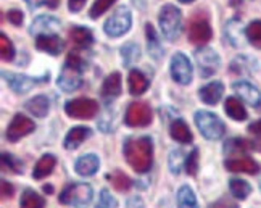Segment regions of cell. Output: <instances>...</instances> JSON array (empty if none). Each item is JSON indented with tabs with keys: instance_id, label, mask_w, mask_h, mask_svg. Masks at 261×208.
<instances>
[{
	"instance_id": "1",
	"label": "cell",
	"mask_w": 261,
	"mask_h": 208,
	"mask_svg": "<svg viewBox=\"0 0 261 208\" xmlns=\"http://www.w3.org/2000/svg\"><path fill=\"white\" fill-rule=\"evenodd\" d=\"M124 157L129 166L133 168L134 171L147 173L150 168H152V162H153L152 139L147 136L129 139L124 144Z\"/></svg>"
},
{
	"instance_id": "2",
	"label": "cell",
	"mask_w": 261,
	"mask_h": 208,
	"mask_svg": "<svg viewBox=\"0 0 261 208\" xmlns=\"http://www.w3.org/2000/svg\"><path fill=\"white\" fill-rule=\"evenodd\" d=\"M86 68V63L83 60V57L79 55L77 50L69 52L66 57L65 66L62 69L58 77V87L65 92H73L76 89L81 87L83 84V69Z\"/></svg>"
},
{
	"instance_id": "3",
	"label": "cell",
	"mask_w": 261,
	"mask_h": 208,
	"mask_svg": "<svg viewBox=\"0 0 261 208\" xmlns=\"http://www.w3.org/2000/svg\"><path fill=\"white\" fill-rule=\"evenodd\" d=\"M160 28L168 41H176L182 29V15L174 5H165L158 16Z\"/></svg>"
},
{
	"instance_id": "4",
	"label": "cell",
	"mask_w": 261,
	"mask_h": 208,
	"mask_svg": "<svg viewBox=\"0 0 261 208\" xmlns=\"http://www.w3.org/2000/svg\"><path fill=\"white\" fill-rule=\"evenodd\" d=\"M195 124L200 129V133H202V136L210 139V141L221 139L226 131L224 123L221 121L215 113L205 112V110H200L195 113Z\"/></svg>"
},
{
	"instance_id": "5",
	"label": "cell",
	"mask_w": 261,
	"mask_h": 208,
	"mask_svg": "<svg viewBox=\"0 0 261 208\" xmlns=\"http://www.w3.org/2000/svg\"><path fill=\"white\" fill-rule=\"evenodd\" d=\"M92 200V187L89 184H71L60 194V203L71 205L74 208H87Z\"/></svg>"
},
{
	"instance_id": "6",
	"label": "cell",
	"mask_w": 261,
	"mask_h": 208,
	"mask_svg": "<svg viewBox=\"0 0 261 208\" xmlns=\"http://www.w3.org/2000/svg\"><path fill=\"white\" fill-rule=\"evenodd\" d=\"M65 112L69 118H74V120H92L98 113V103L94 98L79 97L66 102Z\"/></svg>"
},
{
	"instance_id": "7",
	"label": "cell",
	"mask_w": 261,
	"mask_h": 208,
	"mask_svg": "<svg viewBox=\"0 0 261 208\" xmlns=\"http://www.w3.org/2000/svg\"><path fill=\"white\" fill-rule=\"evenodd\" d=\"M130 24H133V15H130L127 8L123 7V8H118L116 12L107 19L103 24V29H105L107 36L119 37L129 31Z\"/></svg>"
},
{
	"instance_id": "8",
	"label": "cell",
	"mask_w": 261,
	"mask_h": 208,
	"mask_svg": "<svg viewBox=\"0 0 261 208\" xmlns=\"http://www.w3.org/2000/svg\"><path fill=\"white\" fill-rule=\"evenodd\" d=\"M213 36L212 26H210L208 19L205 16H202V13L195 15L189 23V31H187V37L189 41L195 44V45H205L210 42V39Z\"/></svg>"
},
{
	"instance_id": "9",
	"label": "cell",
	"mask_w": 261,
	"mask_h": 208,
	"mask_svg": "<svg viewBox=\"0 0 261 208\" xmlns=\"http://www.w3.org/2000/svg\"><path fill=\"white\" fill-rule=\"evenodd\" d=\"M124 120L130 127H145L152 123V108L147 102H133L127 107Z\"/></svg>"
},
{
	"instance_id": "10",
	"label": "cell",
	"mask_w": 261,
	"mask_h": 208,
	"mask_svg": "<svg viewBox=\"0 0 261 208\" xmlns=\"http://www.w3.org/2000/svg\"><path fill=\"white\" fill-rule=\"evenodd\" d=\"M192 74H194V69L189 58L180 52L174 54L171 58V76L174 81L182 86H187L192 81Z\"/></svg>"
},
{
	"instance_id": "11",
	"label": "cell",
	"mask_w": 261,
	"mask_h": 208,
	"mask_svg": "<svg viewBox=\"0 0 261 208\" xmlns=\"http://www.w3.org/2000/svg\"><path fill=\"white\" fill-rule=\"evenodd\" d=\"M195 60H197V65H198L202 77L213 76L219 69V65H221L219 55L213 50V48H206V47L200 48V50L195 52Z\"/></svg>"
},
{
	"instance_id": "12",
	"label": "cell",
	"mask_w": 261,
	"mask_h": 208,
	"mask_svg": "<svg viewBox=\"0 0 261 208\" xmlns=\"http://www.w3.org/2000/svg\"><path fill=\"white\" fill-rule=\"evenodd\" d=\"M34 129H36L34 121L29 120L28 116L18 113V115L13 116L12 123H10L8 127H7V139H8L10 142H16L21 137L31 134Z\"/></svg>"
},
{
	"instance_id": "13",
	"label": "cell",
	"mask_w": 261,
	"mask_h": 208,
	"mask_svg": "<svg viewBox=\"0 0 261 208\" xmlns=\"http://www.w3.org/2000/svg\"><path fill=\"white\" fill-rule=\"evenodd\" d=\"M224 166L227 171L232 173H247V174H258L259 173V165L253 160V158H230V160L224 162Z\"/></svg>"
},
{
	"instance_id": "14",
	"label": "cell",
	"mask_w": 261,
	"mask_h": 208,
	"mask_svg": "<svg viewBox=\"0 0 261 208\" xmlns=\"http://www.w3.org/2000/svg\"><path fill=\"white\" fill-rule=\"evenodd\" d=\"M232 89L237 92V95L240 97V100H244L245 103L252 105V107H258L261 102V94L258 89L250 84L247 81H239L232 84Z\"/></svg>"
},
{
	"instance_id": "15",
	"label": "cell",
	"mask_w": 261,
	"mask_h": 208,
	"mask_svg": "<svg viewBox=\"0 0 261 208\" xmlns=\"http://www.w3.org/2000/svg\"><path fill=\"white\" fill-rule=\"evenodd\" d=\"M2 76L5 77L7 84L12 87L15 92H18V94H24L28 91H31V89L37 83L34 77H29V76H24V74H16V73H7V71H4Z\"/></svg>"
},
{
	"instance_id": "16",
	"label": "cell",
	"mask_w": 261,
	"mask_h": 208,
	"mask_svg": "<svg viewBox=\"0 0 261 208\" xmlns=\"http://www.w3.org/2000/svg\"><path fill=\"white\" fill-rule=\"evenodd\" d=\"M60 29V21L54 16H39L31 24V34H57Z\"/></svg>"
},
{
	"instance_id": "17",
	"label": "cell",
	"mask_w": 261,
	"mask_h": 208,
	"mask_svg": "<svg viewBox=\"0 0 261 208\" xmlns=\"http://www.w3.org/2000/svg\"><path fill=\"white\" fill-rule=\"evenodd\" d=\"M90 136H92L90 127L76 126V127H73V129H69V133L66 134V137H65V148H66V150H76V148Z\"/></svg>"
},
{
	"instance_id": "18",
	"label": "cell",
	"mask_w": 261,
	"mask_h": 208,
	"mask_svg": "<svg viewBox=\"0 0 261 208\" xmlns=\"http://www.w3.org/2000/svg\"><path fill=\"white\" fill-rule=\"evenodd\" d=\"M98 166H100L98 157L94 153H89V155L77 158L76 165H74V170L79 176H92L98 171Z\"/></svg>"
},
{
	"instance_id": "19",
	"label": "cell",
	"mask_w": 261,
	"mask_h": 208,
	"mask_svg": "<svg viewBox=\"0 0 261 208\" xmlns=\"http://www.w3.org/2000/svg\"><path fill=\"white\" fill-rule=\"evenodd\" d=\"M223 92H224V86L219 81H215V83H210L205 87L200 89L198 95H200V98H202L203 103L216 105L221 100V97H223Z\"/></svg>"
},
{
	"instance_id": "20",
	"label": "cell",
	"mask_w": 261,
	"mask_h": 208,
	"mask_svg": "<svg viewBox=\"0 0 261 208\" xmlns=\"http://www.w3.org/2000/svg\"><path fill=\"white\" fill-rule=\"evenodd\" d=\"M62 41L57 34H41L36 39V47L39 50L47 52L50 55H58L62 50Z\"/></svg>"
},
{
	"instance_id": "21",
	"label": "cell",
	"mask_w": 261,
	"mask_h": 208,
	"mask_svg": "<svg viewBox=\"0 0 261 208\" xmlns=\"http://www.w3.org/2000/svg\"><path fill=\"white\" fill-rule=\"evenodd\" d=\"M69 39H71V42L79 47V48H87L94 44V36L92 33L89 31L86 28H81V26H76L73 28L71 31L68 33Z\"/></svg>"
},
{
	"instance_id": "22",
	"label": "cell",
	"mask_w": 261,
	"mask_h": 208,
	"mask_svg": "<svg viewBox=\"0 0 261 208\" xmlns=\"http://www.w3.org/2000/svg\"><path fill=\"white\" fill-rule=\"evenodd\" d=\"M119 94H121V74L115 71L105 77L102 84V95L108 98H115Z\"/></svg>"
},
{
	"instance_id": "23",
	"label": "cell",
	"mask_w": 261,
	"mask_h": 208,
	"mask_svg": "<svg viewBox=\"0 0 261 208\" xmlns=\"http://www.w3.org/2000/svg\"><path fill=\"white\" fill-rule=\"evenodd\" d=\"M57 165V158L54 155H44L41 160H39L34 166V171H33V177L34 179H42V177H47L48 174H52L54 168Z\"/></svg>"
},
{
	"instance_id": "24",
	"label": "cell",
	"mask_w": 261,
	"mask_h": 208,
	"mask_svg": "<svg viewBox=\"0 0 261 208\" xmlns=\"http://www.w3.org/2000/svg\"><path fill=\"white\" fill-rule=\"evenodd\" d=\"M224 112L227 113L229 118H232L234 121H245L247 120V110L245 107L237 100L236 97H229L224 102Z\"/></svg>"
},
{
	"instance_id": "25",
	"label": "cell",
	"mask_w": 261,
	"mask_h": 208,
	"mask_svg": "<svg viewBox=\"0 0 261 208\" xmlns=\"http://www.w3.org/2000/svg\"><path fill=\"white\" fill-rule=\"evenodd\" d=\"M169 134L176 142L180 144H190L192 142V133H190L189 126L182 120H174L171 127H169Z\"/></svg>"
},
{
	"instance_id": "26",
	"label": "cell",
	"mask_w": 261,
	"mask_h": 208,
	"mask_svg": "<svg viewBox=\"0 0 261 208\" xmlns=\"http://www.w3.org/2000/svg\"><path fill=\"white\" fill-rule=\"evenodd\" d=\"M127 83H129V92L133 95H142L148 87V79L139 69H133L129 73Z\"/></svg>"
},
{
	"instance_id": "27",
	"label": "cell",
	"mask_w": 261,
	"mask_h": 208,
	"mask_svg": "<svg viewBox=\"0 0 261 208\" xmlns=\"http://www.w3.org/2000/svg\"><path fill=\"white\" fill-rule=\"evenodd\" d=\"M26 110L37 118H45L50 110V102L45 95H37L26 103Z\"/></svg>"
},
{
	"instance_id": "28",
	"label": "cell",
	"mask_w": 261,
	"mask_h": 208,
	"mask_svg": "<svg viewBox=\"0 0 261 208\" xmlns=\"http://www.w3.org/2000/svg\"><path fill=\"white\" fill-rule=\"evenodd\" d=\"M177 208H198L197 197L189 186H182L177 192Z\"/></svg>"
},
{
	"instance_id": "29",
	"label": "cell",
	"mask_w": 261,
	"mask_h": 208,
	"mask_svg": "<svg viewBox=\"0 0 261 208\" xmlns=\"http://www.w3.org/2000/svg\"><path fill=\"white\" fill-rule=\"evenodd\" d=\"M19 205H21V208H44L45 199L33 189H26L21 195V202H19Z\"/></svg>"
},
{
	"instance_id": "30",
	"label": "cell",
	"mask_w": 261,
	"mask_h": 208,
	"mask_svg": "<svg viewBox=\"0 0 261 208\" xmlns=\"http://www.w3.org/2000/svg\"><path fill=\"white\" fill-rule=\"evenodd\" d=\"M229 189H230V194H232L236 199L245 200L250 195V192H252V186L244 179H237V177H234V179L229 181Z\"/></svg>"
},
{
	"instance_id": "31",
	"label": "cell",
	"mask_w": 261,
	"mask_h": 208,
	"mask_svg": "<svg viewBox=\"0 0 261 208\" xmlns=\"http://www.w3.org/2000/svg\"><path fill=\"white\" fill-rule=\"evenodd\" d=\"M250 147H252V144L245 141V139L234 137V139H229V141L224 144V152H226V155H239V153L247 152Z\"/></svg>"
},
{
	"instance_id": "32",
	"label": "cell",
	"mask_w": 261,
	"mask_h": 208,
	"mask_svg": "<svg viewBox=\"0 0 261 208\" xmlns=\"http://www.w3.org/2000/svg\"><path fill=\"white\" fill-rule=\"evenodd\" d=\"M107 177H108L110 183H112V186L118 192H126V191L130 189V186H133L130 177L127 174H124L123 171H115L112 174H108Z\"/></svg>"
},
{
	"instance_id": "33",
	"label": "cell",
	"mask_w": 261,
	"mask_h": 208,
	"mask_svg": "<svg viewBox=\"0 0 261 208\" xmlns=\"http://www.w3.org/2000/svg\"><path fill=\"white\" fill-rule=\"evenodd\" d=\"M245 36L248 39V42L256 48H261V21H252L247 29Z\"/></svg>"
},
{
	"instance_id": "34",
	"label": "cell",
	"mask_w": 261,
	"mask_h": 208,
	"mask_svg": "<svg viewBox=\"0 0 261 208\" xmlns=\"http://www.w3.org/2000/svg\"><path fill=\"white\" fill-rule=\"evenodd\" d=\"M147 39H148V52L152 54L155 58H160L163 55L162 52V47H160V41H158V37H156V33H155V29L152 24H147Z\"/></svg>"
},
{
	"instance_id": "35",
	"label": "cell",
	"mask_w": 261,
	"mask_h": 208,
	"mask_svg": "<svg viewBox=\"0 0 261 208\" xmlns=\"http://www.w3.org/2000/svg\"><path fill=\"white\" fill-rule=\"evenodd\" d=\"M226 34L230 42L239 45V39H242V23L239 19H230L226 24Z\"/></svg>"
},
{
	"instance_id": "36",
	"label": "cell",
	"mask_w": 261,
	"mask_h": 208,
	"mask_svg": "<svg viewBox=\"0 0 261 208\" xmlns=\"http://www.w3.org/2000/svg\"><path fill=\"white\" fill-rule=\"evenodd\" d=\"M0 55L4 62H12L15 58V47L5 34H0Z\"/></svg>"
},
{
	"instance_id": "37",
	"label": "cell",
	"mask_w": 261,
	"mask_h": 208,
	"mask_svg": "<svg viewBox=\"0 0 261 208\" xmlns=\"http://www.w3.org/2000/svg\"><path fill=\"white\" fill-rule=\"evenodd\" d=\"M115 2H116V0H95L94 5L90 7V12H89L90 13V18L97 19L98 16H102Z\"/></svg>"
},
{
	"instance_id": "38",
	"label": "cell",
	"mask_w": 261,
	"mask_h": 208,
	"mask_svg": "<svg viewBox=\"0 0 261 208\" xmlns=\"http://www.w3.org/2000/svg\"><path fill=\"white\" fill-rule=\"evenodd\" d=\"M2 166H4V170H12L13 173L16 174H21L23 173V163L18 160V158H15L13 155H10V153H2Z\"/></svg>"
},
{
	"instance_id": "39",
	"label": "cell",
	"mask_w": 261,
	"mask_h": 208,
	"mask_svg": "<svg viewBox=\"0 0 261 208\" xmlns=\"http://www.w3.org/2000/svg\"><path fill=\"white\" fill-rule=\"evenodd\" d=\"M121 55H123V60L127 66L133 65L136 60H139V57H140L139 47L136 44H127L121 48Z\"/></svg>"
},
{
	"instance_id": "40",
	"label": "cell",
	"mask_w": 261,
	"mask_h": 208,
	"mask_svg": "<svg viewBox=\"0 0 261 208\" xmlns=\"http://www.w3.org/2000/svg\"><path fill=\"white\" fill-rule=\"evenodd\" d=\"M186 171L189 176H195L198 173V150L194 148L192 152H190L186 158Z\"/></svg>"
},
{
	"instance_id": "41",
	"label": "cell",
	"mask_w": 261,
	"mask_h": 208,
	"mask_svg": "<svg viewBox=\"0 0 261 208\" xmlns=\"http://www.w3.org/2000/svg\"><path fill=\"white\" fill-rule=\"evenodd\" d=\"M95 208H118V202L107 189H102V192H100L98 203H97Z\"/></svg>"
},
{
	"instance_id": "42",
	"label": "cell",
	"mask_w": 261,
	"mask_h": 208,
	"mask_svg": "<svg viewBox=\"0 0 261 208\" xmlns=\"http://www.w3.org/2000/svg\"><path fill=\"white\" fill-rule=\"evenodd\" d=\"M180 160H182V152L180 150H173L171 157H169V170L173 174H179L180 171Z\"/></svg>"
},
{
	"instance_id": "43",
	"label": "cell",
	"mask_w": 261,
	"mask_h": 208,
	"mask_svg": "<svg viewBox=\"0 0 261 208\" xmlns=\"http://www.w3.org/2000/svg\"><path fill=\"white\" fill-rule=\"evenodd\" d=\"M7 16H8V21L12 23L13 26H21L23 19H24L23 13L19 12V10H10Z\"/></svg>"
},
{
	"instance_id": "44",
	"label": "cell",
	"mask_w": 261,
	"mask_h": 208,
	"mask_svg": "<svg viewBox=\"0 0 261 208\" xmlns=\"http://www.w3.org/2000/svg\"><path fill=\"white\" fill-rule=\"evenodd\" d=\"M0 186H2V199H10V197H13V192H15V189H13V186L10 184L8 181H5V179H2V183H0Z\"/></svg>"
},
{
	"instance_id": "45",
	"label": "cell",
	"mask_w": 261,
	"mask_h": 208,
	"mask_svg": "<svg viewBox=\"0 0 261 208\" xmlns=\"http://www.w3.org/2000/svg\"><path fill=\"white\" fill-rule=\"evenodd\" d=\"M84 4H86V0H68V7H69V10H71L73 13L81 12Z\"/></svg>"
},
{
	"instance_id": "46",
	"label": "cell",
	"mask_w": 261,
	"mask_h": 208,
	"mask_svg": "<svg viewBox=\"0 0 261 208\" xmlns=\"http://www.w3.org/2000/svg\"><path fill=\"white\" fill-rule=\"evenodd\" d=\"M248 131L252 133L253 136H256V137L261 139V120H258V121H255V123L250 124V126H248Z\"/></svg>"
},
{
	"instance_id": "47",
	"label": "cell",
	"mask_w": 261,
	"mask_h": 208,
	"mask_svg": "<svg viewBox=\"0 0 261 208\" xmlns=\"http://www.w3.org/2000/svg\"><path fill=\"white\" fill-rule=\"evenodd\" d=\"M213 208H237V205L224 199V200H219L218 203H215Z\"/></svg>"
},
{
	"instance_id": "48",
	"label": "cell",
	"mask_w": 261,
	"mask_h": 208,
	"mask_svg": "<svg viewBox=\"0 0 261 208\" xmlns=\"http://www.w3.org/2000/svg\"><path fill=\"white\" fill-rule=\"evenodd\" d=\"M24 2L28 4L29 8L34 10V8H39L41 5H44V4H45V0H24Z\"/></svg>"
},
{
	"instance_id": "49",
	"label": "cell",
	"mask_w": 261,
	"mask_h": 208,
	"mask_svg": "<svg viewBox=\"0 0 261 208\" xmlns=\"http://www.w3.org/2000/svg\"><path fill=\"white\" fill-rule=\"evenodd\" d=\"M45 4H47V7H50V8H57V7L60 5V0H45Z\"/></svg>"
},
{
	"instance_id": "50",
	"label": "cell",
	"mask_w": 261,
	"mask_h": 208,
	"mask_svg": "<svg viewBox=\"0 0 261 208\" xmlns=\"http://www.w3.org/2000/svg\"><path fill=\"white\" fill-rule=\"evenodd\" d=\"M42 189H44V192H47V194H52V192H54V187H52V186H44Z\"/></svg>"
},
{
	"instance_id": "51",
	"label": "cell",
	"mask_w": 261,
	"mask_h": 208,
	"mask_svg": "<svg viewBox=\"0 0 261 208\" xmlns=\"http://www.w3.org/2000/svg\"><path fill=\"white\" fill-rule=\"evenodd\" d=\"M180 4H190V2H194V0H179Z\"/></svg>"
}]
</instances>
